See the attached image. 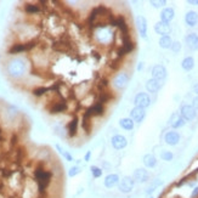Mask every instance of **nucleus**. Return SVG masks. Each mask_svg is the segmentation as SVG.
<instances>
[{"mask_svg":"<svg viewBox=\"0 0 198 198\" xmlns=\"http://www.w3.org/2000/svg\"><path fill=\"white\" fill-rule=\"evenodd\" d=\"M52 178V174L47 170H44L41 168H37L34 170V179L37 181V185H38V190H39L40 193L45 192V190L47 188L50 181Z\"/></svg>","mask_w":198,"mask_h":198,"instance_id":"nucleus-1","label":"nucleus"},{"mask_svg":"<svg viewBox=\"0 0 198 198\" xmlns=\"http://www.w3.org/2000/svg\"><path fill=\"white\" fill-rule=\"evenodd\" d=\"M134 186H135V181H134L133 176H124L119 181L118 188L122 193L128 195L134 190Z\"/></svg>","mask_w":198,"mask_h":198,"instance_id":"nucleus-2","label":"nucleus"},{"mask_svg":"<svg viewBox=\"0 0 198 198\" xmlns=\"http://www.w3.org/2000/svg\"><path fill=\"white\" fill-rule=\"evenodd\" d=\"M180 114L181 117L185 119L186 122L187 120H192V119L196 118V109L193 108V106L191 105H182L181 108H180Z\"/></svg>","mask_w":198,"mask_h":198,"instance_id":"nucleus-3","label":"nucleus"},{"mask_svg":"<svg viewBox=\"0 0 198 198\" xmlns=\"http://www.w3.org/2000/svg\"><path fill=\"white\" fill-rule=\"evenodd\" d=\"M35 46V41H31V43H27V44H15L12 45L10 49H9V54L14 55V54H20L22 51H28L31 50L32 47Z\"/></svg>","mask_w":198,"mask_h":198,"instance_id":"nucleus-4","label":"nucleus"},{"mask_svg":"<svg viewBox=\"0 0 198 198\" xmlns=\"http://www.w3.org/2000/svg\"><path fill=\"white\" fill-rule=\"evenodd\" d=\"M135 107H141V108H146L151 105V99L146 93H140L135 96L134 99Z\"/></svg>","mask_w":198,"mask_h":198,"instance_id":"nucleus-5","label":"nucleus"},{"mask_svg":"<svg viewBox=\"0 0 198 198\" xmlns=\"http://www.w3.org/2000/svg\"><path fill=\"white\" fill-rule=\"evenodd\" d=\"M133 179L135 182L138 184H143V182H147L148 179H150V174L146 169H142V168H139L136 169L134 173H133Z\"/></svg>","mask_w":198,"mask_h":198,"instance_id":"nucleus-6","label":"nucleus"},{"mask_svg":"<svg viewBox=\"0 0 198 198\" xmlns=\"http://www.w3.org/2000/svg\"><path fill=\"white\" fill-rule=\"evenodd\" d=\"M155 31H156L158 34H160L162 37H165V35L170 34L171 27H170L169 23H165V22L159 21V22H157V23L155 24Z\"/></svg>","mask_w":198,"mask_h":198,"instance_id":"nucleus-7","label":"nucleus"},{"mask_svg":"<svg viewBox=\"0 0 198 198\" xmlns=\"http://www.w3.org/2000/svg\"><path fill=\"white\" fill-rule=\"evenodd\" d=\"M152 77H153L155 79L163 81V80L165 79V77H167V69H165V67L162 66V64H156V66L152 68Z\"/></svg>","mask_w":198,"mask_h":198,"instance_id":"nucleus-8","label":"nucleus"},{"mask_svg":"<svg viewBox=\"0 0 198 198\" xmlns=\"http://www.w3.org/2000/svg\"><path fill=\"white\" fill-rule=\"evenodd\" d=\"M145 116H146L145 108H141V107H134L130 112V118L136 123H141L145 118Z\"/></svg>","mask_w":198,"mask_h":198,"instance_id":"nucleus-9","label":"nucleus"},{"mask_svg":"<svg viewBox=\"0 0 198 198\" xmlns=\"http://www.w3.org/2000/svg\"><path fill=\"white\" fill-rule=\"evenodd\" d=\"M103 111H105V108H103L102 102H97V103H95L94 106H91V107L86 111L85 118H88V117H90V116H101V114H103Z\"/></svg>","mask_w":198,"mask_h":198,"instance_id":"nucleus-10","label":"nucleus"},{"mask_svg":"<svg viewBox=\"0 0 198 198\" xmlns=\"http://www.w3.org/2000/svg\"><path fill=\"white\" fill-rule=\"evenodd\" d=\"M119 181H120V179H119L118 174H108L103 180V185L107 188H113L114 186L119 185Z\"/></svg>","mask_w":198,"mask_h":198,"instance_id":"nucleus-11","label":"nucleus"},{"mask_svg":"<svg viewBox=\"0 0 198 198\" xmlns=\"http://www.w3.org/2000/svg\"><path fill=\"white\" fill-rule=\"evenodd\" d=\"M136 27L139 29L140 35L142 38L147 37V21L143 16H138L136 17Z\"/></svg>","mask_w":198,"mask_h":198,"instance_id":"nucleus-12","label":"nucleus"},{"mask_svg":"<svg viewBox=\"0 0 198 198\" xmlns=\"http://www.w3.org/2000/svg\"><path fill=\"white\" fill-rule=\"evenodd\" d=\"M128 141L123 135H114L112 138V146L114 150H123L124 147H126Z\"/></svg>","mask_w":198,"mask_h":198,"instance_id":"nucleus-13","label":"nucleus"},{"mask_svg":"<svg viewBox=\"0 0 198 198\" xmlns=\"http://www.w3.org/2000/svg\"><path fill=\"white\" fill-rule=\"evenodd\" d=\"M186 124V120L181 117L180 113H173L171 117H170V125L174 128V129H178V128H181Z\"/></svg>","mask_w":198,"mask_h":198,"instance_id":"nucleus-14","label":"nucleus"},{"mask_svg":"<svg viewBox=\"0 0 198 198\" xmlns=\"http://www.w3.org/2000/svg\"><path fill=\"white\" fill-rule=\"evenodd\" d=\"M164 140H165V143H168L169 146H175L180 141V135L176 131H169V133L165 134Z\"/></svg>","mask_w":198,"mask_h":198,"instance_id":"nucleus-15","label":"nucleus"},{"mask_svg":"<svg viewBox=\"0 0 198 198\" xmlns=\"http://www.w3.org/2000/svg\"><path fill=\"white\" fill-rule=\"evenodd\" d=\"M128 76L125 74V73H119L118 76H116V78L113 80V84H114V86L116 88H118V89H123V88H125L126 86V84H128Z\"/></svg>","mask_w":198,"mask_h":198,"instance_id":"nucleus-16","label":"nucleus"},{"mask_svg":"<svg viewBox=\"0 0 198 198\" xmlns=\"http://www.w3.org/2000/svg\"><path fill=\"white\" fill-rule=\"evenodd\" d=\"M162 84H163V81L152 78V79L147 80V83H146V89H147L150 93H157L159 89L162 88Z\"/></svg>","mask_w":198,"mask_h":198,"instance_id":"nucleus-17","label":"nucleus"},{"mask_svg":"<svg viewBox=\"0 0 198 198\" xmlns=\"http://www.w3.org/2000/svg\"><path fill=\"white\" fill-rule=\"evenodd\" d=\"M186 44L191 50H198V35L196 33H191L186 35Z\"/></svg>","mask_w":198,"mask_h":198,"instance_id":"nucleus-18","label":"nucleus"},{"mask_svg":"<svg viewBox=\"0 0 198 198\" xmlns=\"http://www.w3.org/2000/svg\"><path fill=\"white\" fill-rule=\"evenodd\" d=\"M174 15H175V12H174L173 9L165 7V9L160 12V21H162V22H165V23H169L170 21L174 19Z\"/></svg>","mask_w":198,"mask_h":198,"instance_id":"nucleus-19","label":"nucleus"},{"mask_svg":"<svg viewBox=\"0 0 198 198\" xmlns=\"http://www.w3.org/2000/svg\"><path fill=\"white\" fill-rule=\"evenodd\" d=\"M185 21L190 27H195L198 22V14L196 11H188L185 16Z\"/></svg>","mask_w":198,"mask_h":198,"instance_id":"nucleus-20","label":"nucleus"},{"mask_svg":"<svg viewBox=\"0 0 198 198\" xmlns=\"http://www.w3.org/2000/svg\"><path fill=\"white\" fill-rule=\"evenodd\" d=\"M142 160H143V164H145L146 168H155L157 165V158L151 153L145 155Z\"/></svg>","mask_w":198,"mask_h":198,"instance_id":"nucleus-21","label":"nucleus"},{"mask_svg":"<svg viewBox=\"0 0 198 198\" xmlns=\"http://www.w3.org/2000/svg\"><path fill=\"white\" fill-rule=\"evenodd\" d=\"M133 49H134V44L128 39V38H125V39L123 40V47L120 49L119 54H120V55L129 54V52H131V51H133Z\"/></svg>","mask_w":198,"mask_h":198,"instance_id":"nucleus-22","label":"nucleus"},{"mask_svg":"<svg viewBox=\"0 0 198 198\" xmlns=\"http://www.w3.org/2000/svg\"><path fill=\"white\" fill-rule=\"evenodd\" d=\"M112 26H117L120 28V31L124 33V34H126V32H128V26H126V22L125 20L123 19V17H118L117 20H112Z\"/></svg>","mask_w":198,"mask_h":198,"instance_id":"nucleus-23","label":"nucleus"},{"mask_svg":"<svg viewBox=\"0 0 198 198\" xmlns=\"http://www.w3.org/2000/svg\"><path fill=\"white\" fill-rule=\"evenodd\" d=\"M119 125L125 130H133L134 129V120L131 118H122L119 120Z\"/></svg>","mask_w":198,"mask_h":198,"instance_id":"nucleus-24","label":"nucleus"},{"mask_svg":"<svg viewBox=\"0 0 198 198\" xmlns=\"http://www.w3.org/2000/svg\"><path fill=\"white\" fill-rule=\"evenodd\" d=\"M173 45V40L169 35H165V37H160L159 39V46L162 49H170Z\"/></svg>","mask_w":198,"mask_h":198,"instance_id":"nucleus-25","label":"nucleus"},{"mask_svg":"<svg viewBox=\"0 0 198 198\" xmlns=\"http://www.w3.org/2000/svg\"><path fill=\"white\" fill-rule=\"evenodd\" d=\"M181 67H182L185 71H191V69L195 67V60H193V57H186V59H184V61L181 62Z\"/></svg>","mask_w":198,"mask_h":198,"instance_id":"nucleus-26","label":"nucleus"},{"mask_svg":"<svg viewBox=\"0 0 198 198\" xmlns=\"http://www.w3.org/2000/svg\"><path fill=\"white\" fill-rule=\"evenodd\" d=\"M77 128H78V119L74 117L68 124V134H69V136H74L76 135Z\"/></svg>","mask_w":198,"mask_h":198,"instance_id":"nucleus-27","label":"nucleus"},{"mask_svg":"<svg viewBox=\"0 0 198 198\" xmlns=\"http://www.w3.org/2000/svg\"><path fill=\"white\" fill-rule=\"evenodd\" d=\"M162 184H163V181H162V180H159V179H157L156 181H153V182L150 185V187L146 190V195H147V196H150L151 193H153V192H155V191Z\"/></svg>","mask_w":198,"mask_h":198,"instance_id":"nucleus-28","label":"nucleus"},{"mask_svg":"<svg viewBox=\"0 0 198 198\" xmlns=\"http://www.w3.org/2000/svg\"><path fill=\"white\" fill-rule=\"evenodd\" d=\"M66 102H57V103H55L54 106H52V108H51V113H61V112H63L64 109H66Z\"/></svg>","mask_w":198,"mask_h":198,"instance_id":"nucleus-29","label":"nucleus"},{"mask_svg":"<svg viewBox=\"0 0 198 198\" xmlns=\"http://www.w3.org/2000/svg\"><path fill=\"white\" fill-rule=\"evenodd\" d=\"M24 10H26L27 14H37V12H39L40 11L39 6L32 5V4H27V5L24 6Z\"/></svg>","mask_w":198,"mask_h":198,"instance_id":"nucleus-30","label":"nucleus"},{"mask_svg":"<svg viewBox=\"0 0 198 198\" xmlns=\"http://www.w3.org/2000/svg\"><path fill=\"white\" fill-rule=\"evenodd\" d=\"M90 170H91V175L95 179H99L102 176V169L96 167V165H91L90 167Z\"/></svg>","mask_w":198,"mask_h":198,"instance_id":"nucleus-31","label":"nucleus"},{"mask_svg":"<svg viewBox=\"0 0 198 198\" xmlns=\"http://www.w3.org/2000/svg\"><path fill=\"white\" fill-rule=\"evenodd\" d=\"M160 158L163 159V160H165V162H171L173 158H174V155L170 151H163L160 153Z\"/></svg>","mask_w":198,"mask_h":198,"instance_id":"nucleus-32","label":"nucleus"},{"mask_svg":"<svg viewBox=\"0 0 198 198\" xmlns=\"http://www.w3.org/2000/svg\"><path fill=\"white\" fill-rule=\"evenodd\" d=\"M47 90H49L47 88H38V89H34V90H33V95H35V96H41V95H44Z\"/></svg>","mask_w":198,"mask_h":198,"instance_id":"nucleus-33","label":"nucleus"},{"mask_svg":"<svg viewBox=\"0 0 198 198\" xmlns=\"http://www.w3.org/2000/svg\"><path fill=\"white\" fill-rule=\"evenodd\" d=\"M79 173H80L79 167H73V168H71V169H69V171H68V175H69L71 178H73V176L78 175Z\"/></svg>","mask_w":198,"mask_h":198,"instance_id":"nucleus-34","label":"nucleus"},{"mask_svg":"<svg viewBox=\"0 0 198 198\" xmlns=\"http://www.w3.org/2000/svg\"><path fill=\"white\" fill-rule=\"evenodd\" d=\"M171 50H173V52L174 54H178L179 51L181 50V44L179 43V41H175V43H173V45H171V47H170Z\"/></svg>","mask_w":198,"mask_h":198,"instance_id":"nucleus-35","label":"nucleus"},{"mask_svg":"<svg viewBox=\"0 0 198 198\" xmlns=\"http://www.w3.org/2000/svg\"><path fill=\"white\" fill-rule=\"evenodd\" d=\"M57 148H59V150H60V152H61V153H62V156H63V157H64V158L67 159V160H68V162H72V160H73V158H72V156H71V155H69V153H67V152H63V151H62V150H61V148H60L59 146H57Z\"/></svg>","mask_w":198,"mask_h":198,"instance_id":"nucleus-36","label":"nucleus"},{"mask_svg":"<svg viewBox=\"0 0 198 198\" xmlns=\"http://www.w3.org/2000/svg\"><path fill=\"white\" fill-rule=\"evenodd\" d=\"M151 4L155 6V7H160V6H163V5H165L167 4V1H151Z\"/></svg>","mask_w":198,"mask_h":198,"instance_id":"nucleus-37","label":"nucleus"},{"mask_svg":"<svg viewBox=\"0 0 198 198\" xmlns=\"http://www.w3.org/2000/svg\"><path fill=\"white\" fill-rule=\"evenodd\" d=\"M191 198H198V186H196L192 192H191Z\"/></svg>","mask_w":198,"mask_h":198,"instance_id":"nucleus-38","label":"nucleus"},{"mask_svg":"<svg viewBox=\"0 0 198 198\" xmlns=\"http://www.w3.org/2000/svg\"><path fill=\"white\" fill-rule=\"evenodd\" d=\"M90 157H91V152H90V151H88V152H86V155H85V157H84L85 162H89V160H90Z\"/></svg>","mask_w":198,"mask_h":198,"instance_id":"nucleus-39","label":"nucleus"},{"mask_svg":"<svg viewBox=\"0 0 198 198\" xmlns=\"http://www.w3.org/2000/svg\"><path fill=\"white\" fill-rule=\"evenodd\" d=\"M192 106H193L195 109H198V96L197 97H195V100H193V105H192Z\"/></svg>","mask_w":198,"mask_h":198,"instance_id":"nucleus-40","label":"nucleus"},{"mask_svg":"<svg viewBox=\"0 0 198 198\" xmlns=\"http://www.w3.org/2000/svg\"><path fill=\"white\" fill-rule=\"evenodd\" d=\"M188 2H190V4H196V5H198V1H193V0H190Z\"/></svg>","mask_w":198,"mask_h":198,"instance_id":"nucleus-41","label":"nucleus"},{"mask_svg":"<svg viewBox=\"0 0 198 198\" xmlns=\"http://www.w3.org/2000/svg\"><path fill=\"white\" fill-rule=\"evenodd\" d=\"M195 91H196V93L198 94V84H196V85H195Z\"/></svg>","mask_w":198,"mask_h":198,"instance_id":"nucleus-42","label":"nucleus"}]
</instances>
